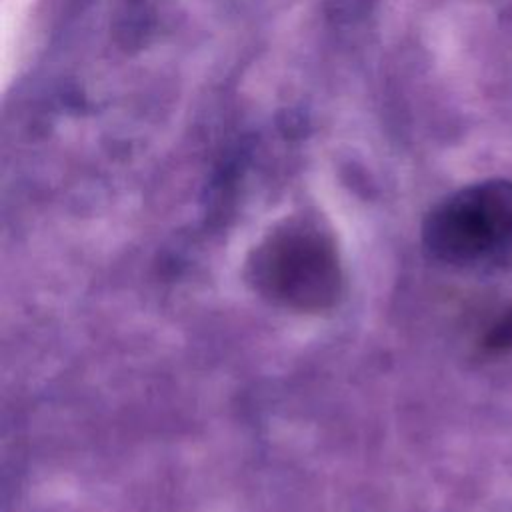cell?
Listing matches in <instances>:
<instances>
[{
	"instance_id": "6da1fadb",
	"label": "cell",
	"mask_w": 512,
	"mask_h": 512,
	"mask_svg": "<svg viewBox=\"0 0 512 512\" xmlns=\"http://www.w3.org/2000/svg\"><path fill=\"white\" fill-rule=\"evenodd\" d=\"M422 242L444 264L474 266L512 248V180L490 178L444 198L426 216Z\"/></svg>"
},
{
	"instance_id": "7a4b0ae2",
	"label": "cell",
	"mask_w": 512,
	"mask_h": 512,
	"mask_svg": "<svg viewBox=\"0 0 512 512\" xmlns=\"http://www.w3.org/2000/svg\"><path fill=\"white\" fill-rule=\"evenodd\" d=\"M256 288L294 310H322L340 292V268L328 238L310 226L270 234L250 264Z\"/></svg>"
}]
</instances>
